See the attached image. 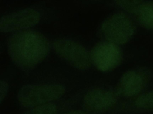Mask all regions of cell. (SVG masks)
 Returning a JSON list of instances; mask_svg holds the SVG:
<instances>
[{
    "mask_svg": "<svg viewBox=\"0 0 153 114\" xmlns=\"http://www.w3.org/2000/svg\"><path fill=\"white\" fill-rule=\"evenodd\" d=\"M9 53L15 64L24 70L34 68L47 57L50 45L47 39L36 31L16 33L8 41Z\"/></svg>",
    "mask_w": 153,
    "mask_h": 114,
    "instance_id": "1",
    "label": "cell"
},
{
    "mask_svg": "<svg viewBox=\"0 0 153 114\" xmlns=\"http://www.w3.org/2000/svg\"><path fill=\"white\" fill-rule=\"evenodd\" d=\"M65 92V88L59 85H27L19 92L18 99L24 107H35L59 99Z\"/></svg>",
    "mask_w": 153,
    "mask_h": 114,
    "instance_id": "2",
    "label": "cell"
},
{
    "mask_svg": "<svg viewBox=\"0 0 153 114\" xmlns=\"http://www.w3.org/2000/svg\"><path fill=\"white\" fill-rule=\"evenodd\" d=\"M101 31L107 41L123 44L128 42L134 34L135 27L128 16L123 13H117L103 23Z\"/></svg>",
    "mask_w": 153,
    "mask_h": 114,
    "instance_id": "3",
    "label": "cell"
},
{
    "mask_svg": "<svg viewBox=\"0 0 153 114\" xmlns=\"http://www.w3.org/2000/svg\"><path fill=\"white\" fill-rule=\"evenodd\" d=\"M53 47L59 56L74 67L85 70L90 67V53L78 43L69 40H56Z\"/></svg>",
    "mask_w": 153,
    "mask_h": 114,
    "instance_id": "4",
    "label": "cell"
},
{
    "mask_svg": "<svg viewBox=\"0 0 153 114\" xmlns=\"http://www.w3.org/2000/svg\"><path fill=\"white\" fill-rule=\"evenodd\" d=\"M90 56L95 66L102 72L113 70L120 65L122 59L120 48L109 41L97 44L92 49Z\"/></svg>",
    "mask_w": 153,
    "mask_h": 114,
    "instance_id": "5",
    "label": "cell"
},
{
    "mask_svg": "<svg viewBox=\"0 0 153 114\" xmlns=\"http://www.w3.org/2000/svg\"><path fill=\"white\" fill-rule=\"evenodd\" d=\"M40 15L33 9L22 10L3 16L0 21V29L4 32L30 28L40 21Z\"/></svg>",
    "mask_w": 153,
    "mask_h": 114,
    "instance_id": "6",
    "label": "cell"
},
{
    "mask_svg": "<svg viewBox=\"0 0 153 114\" xmlns=\"http://www.w3.org/2000/svg\"><path fill=\"white\" fill-rule=\"evenodd\" d=\"M117 98L114 93L102 89H94L87 93L83 100L86 109L91 112L109 110L116 104Z\"/></svg>",
    "mask_w": 153,
    "mask_h": 114,
    "instance_id": "7",
    "label": "cell"
},
{
    "mask_svg": "<svg viewBox=\"0 0 153 114\" xmlns=\"http://www.w3.org/2000/svg\"><path fill=\"white\" fill-rule=\"evenodd\" d=\"M146 75L140 71L131 70L126 72L120 79L117 91L125 97H131L139 93L146 82Z\"/></svg>",
    "mask_w": 153,
    "mask_h": 114,
    "instance_id": "8",
    "label": "cell"
},
{
    "mask_svg": "<svg viewBox=\"0 0 153 114\" xmlns=\"http://www.w3.org/2000/svg\"><path fill=\"white\" fill-rule=\"evenodd\" d=\"M135 13L140 25L147 29H153V2L141 4Z\"/></svg>",
    "mask_w": 153,
    "mask_h": 114,
    "instance_id": "9",
    "label": "cell"
},
{
    "mask_svg": "<svg viewBox=\"0 0 153 114\" xmlns=\"http://www.w3.org/2000/svg\"><path fill=\"white\" fill-rule=\"evenodd\" d=\"M135 104L140 108L153 109V91L138 97L135 101Z\"/></svg>",
    "mask_w": 153,
    "mask_h": 114,
    "instance_id": "10",
    "label": "cell"
},
{
    "mask_svg": "<svg viewBox=\"0 0 153 114\" xmlns=\"http://www.w3.org/2000/svg\"><path fill=\"white\" fill-rule=\"evenodd\" d=\"M57 107L52 103H46L35 107L25 114H57Z\"/></svg>",
    "mask_w": 153,
    "mask_h": 114,
    "instance_id": "11",
    "label": "cell"
},
{
    "mask_svg": "<svg viewBox=\"0 0 153 114\" xmlns=\"http://www.w3.org/2000/svg\"><path fill=\"white\" fill-rule=\"evenodd\" d=\"M116 3L122 8L130 13H135L143 0H115Z\"/></svg>",
    "mask_w": 153,
    "mask_h": 114,
    "instance_id": "12",
    "label": "cell"
},
{
    "mask_svg": "<svg viewBox=\"0 0 153 114\" xmlns=\"http://www.w3.org/2000/svg\"><path fill=\"white\" fill-rule=\"evenodd\" d=\"M8 90V85L4 80L1 81V103L2 102L7 94Z\"/></svg>",
    "mask_w": 153,
    "mask_h": 114,
    "instance_id": "13",
    "label": "cell"
},
{
    "mask_svg": "<svg viewBox=\"0 0 153 114\" xmlns=\"http://www.w3.org/2000/svg\"><path fill=\"white\" fill-rule=\"evenodd\" d=\"M65 114H86L85 112L80 110H74V111H70Z\"/></svg>",
    "mask_w": 153,
    "mask_h": 114,
    "instance_id": "14",
    "label": "cell"
}]
</instances>
